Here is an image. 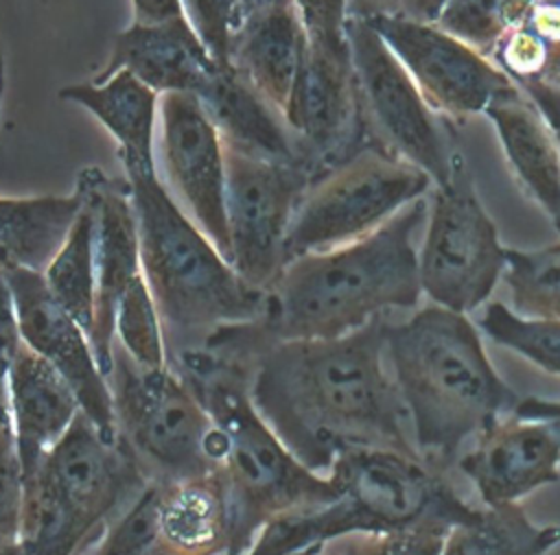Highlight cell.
Returning a JSON list of instances; mask_svg holds the SVG:
<instances>
[{
	"label": "cell",
	"mask_w": 560,
	"mask_h": 555,
	"mask_svg": "<svg viewBox=\"0 0 560 555\" xmlns=\"http://www.w3.org/2000/svg\"><path fill=\"white\" fill-rule=\"evenodd\" d=\"M158 533L168 555H225L230 544V513L223 483L214 472L155 483Z\"/></svg>",
	"instance_id": "obj_24"
},
{
	"label": "cell",
	"mask_w": 560,
	"mask_h": 555,
	"mask_svg": "<svg viewBox=\"0 0 560 555\" xmlns=\"http://www.w3.org/2000/svg\"><path fill=\"white\" fill-rule=\"evenodd\" d=\"M490 57L516 85L560 76V57L523 22L494 46Z\"/></svg>",
	"instance_id": "obj_33"
},
{
	"label": "cell",
	"mask_w": 560,
	"mask_h": 555,
	"mask_svg": "<svg viewBox=\"0 0 560 555\" xmlns=\"http://www.w3.org/2000/svg\"><path fill=\"white\" fill-rule=\"evenodd\" d=\"M313 181L306 166L262 162L225 149L230 264L252 286L267 291L280 275L291 219Z\"/></svg>",
	"instance_id": "obj_12"
},
{
	"label": "cell",
	"mask_w": 560,
	"mask_h": 555,
	"mask_svg": "<svg viewBox=\"0 0 560 555\" xmlns=\"http://www.w3.org/2000/svg\"><path fill=\"white\" fill-rule=\"evenodd\" d=\"M147 485L120 441L81 413L26 479L20 544L26 555H81Z\"/></svg>",
	"instance_id": "obj_7"
},
{
	"label": "cell",
	"mask_w": 560,
	"mask_h": 555,
	"mask_svg": "<svg viewBox=\"0 0 560 555\" xmlns=\"http://www.w3.org/2000/svg\"><path fill=\"white\" fill-rule=\"evenodd\" d=\"M446 2L448 0H407L402 13L422 22H433Z\"/></svg>",
	"instance_id": "obj_44"
},
{
	"label": "cell",
	"mask_w": 560,
	"mask_h": 555,
	"mask_svg": "<svg viewBox=\"0 0 560 555\" xmlns=\"http://www.w3.org/2000/svg\"><path fill=\"white\" fill-rule=\"evenodd\" d=\"M151 555H168V553H166V551H162V548H160V551H155V553H151Z\"/></svg>",
	"instance_id": "obj_48"
},
{
	"label": "cell",
	"mask_w": 560,
	"mask_h": 555,
	"mask_svg": "<svg viewBox=\"0 0 560 555\" xmlns=\"http://www.w3.org/2000/svg\"><path fill=\"white\" fill-rule=\"evenodd\" d=\"M560 544L558 524H534L518 503L488 505L477 518L453 527L442 555H545Z\"/></svg>",
	"instance_id": "obj_27"
},
{
	"label": "cell",
	"mask_w": 560,
	"mask_h": 555,
	"mask_svg": "<svg viewBox=\"0 0 560 555\" xmlns=\"http://www.w3.org/2000/svg\"><path fill=\"white\" fill-rule=\"evenodd\" d=\"M422 199L405 205L374 232L287 262L265 291L262 312L243 321L258 341L332 339L348 334L387 308H411L422 286L413 232Z\"/></svg>",
	"instance_id": "obj_2"
},
{
	"label": "cell",
	"mask_w": 560,
	"mask_h": 555,
	"mask_svg": "<svg viewBox=\"0 0 560 555\" xmlns=\"http://www.w3.org/2000/svg\"><path fill=\"white\" fill-rule=\"evenodd\" d=\"M330 555H337V553H330Z\"/></svg>",
	"instance_id": "obj_49"
},
{
	"label": "cell",
	"mask_w": 560,
	"mask_h": 555,
	"mask_svg": "<svg viewBox=\"0 0 560 555\" xmlns=\"http://www.w3.org/2000/svg\"><path fill=\"white\" fill-rule=\"evenodd\" d=\"M160 151L173 190L230 262L225 149L195 94L168 92L160 103Z\"/></svg>",
	"instance_id": "obj_15"
},
{
	"label": "cell",
	"mask_w": 560,
	"mask_h": 555,
	"mask_svg": "<svg viewBox=\"0 0 560 555\" xmlns=\"http://www.w3.org/2000/svg\"><path fill=\"white\" fill-rule=\"evenodd\" d=\"M4 278L13 295L22 341L70 382L88 420L107 439H116L109 385L83 326L52 297L44 273L13 269Z\"/></svg>",
	"instance_id": "obj_16"
},
{
	"label": "cell",
	"mask_w": 560,
	"mask_h": 555,
	"mask_svg": "<svg viewBox=\"0 0 560 555\" xmlns=\"http://www.w3.org/2000/svg\"><path fill=\"white\" fill-rule=\"evenodd\" d=\"M385 354L413 422L418 452L438 470L521 400L494 371L466 312L433 304L402 323L387 321Z\"/></svg>",
	"instance_id": "obj_3"
},
{
	"label": "cell",
	"mask_w": 560,
	"mask_h": 555,
	"mask_svg": "<svg viewBox=\"0 0 560 555\" xmlns=\"http://www.w3.org/2000/svg\"><path fill=\"white\" fill-rule=\"evenodd\" d=\"M166 363L223 433L217 474L230 513L225 555H247L271 520L328 505L339 496L337 483L298 461L260 417L249 398L247 378L236 365L206 347L173 354Z\"/></svg>",
	"instance_id": "obj_4"
},
{
	"label": "cell",
	"mask_w": 560,
	"mask_h": 555,
	"mask_svg": "<svg viewBox=\"0 0 560 555\" xmlns=\"http://www.w3.org/2000/svg\"><path fill=\"white\" fill-rule=\"evenodd\" d=\"M59 98L88 109L118 142V157L129 168H155L153 133L158 92L127 70H118L103 83H72L59 90Z\"/></svg>",
	"instance_id": "obj_25"
},
{
	"label": "cell",
	"mask_w": 560,
	"mask_h": 555,
	"mask_svg": "<svg viewBox=\"0 0 560 555\" xmlns=\"http://www.w3.org/2000/svg\"><path fill=\"white\" fill-rule=\"evenodd\" d=\"M431 184L422 168L378 146L357 153L302 194L284 238V264L374 232Z\"/></svg>",
	"instance_id": "obj_9"
},
{
	"label": "cell",
	"mask_w": 560,
	"mask_h": 555,
	"mask_svg": "<svg viewBox=\"0 0 560 555\" xmlns=\"http://www.w3.org/2000/svg\"><path fill=\"white\" fill-rule=\"evenodd\" d=\"M523 192L560 232V146L532 98L514 83L483 111Z\"/></svg>",
	"instance_id": "obj_23"
},
{
	"label": "cell",
	"mask_w": 560,
	"mask_h": 555,
	"mask_svg": "<svg viewBox=\"0 0 560 555\" xmlns=\"http://www.w3.org/2000/svg\"><path fill=\"white\" fill-rule=\"evenodd\" d=\"M503 280L516 315L560 321V243L529 251L505 249Z\"/></svg>",
	"instance_id": "obj_29"
},
{
	"label": "cell",
	"mask_w": 560,
	"mask_h": 555,
	"mask_svg": "<svg viewBox=\"0 0 560 555\" xmlns=\"http://www.w3.org/2000/svg\"><path fill=\"white\" fill-rule=\"evenodd\" d=\"M77 188V186H74ZM83 197L81 210L44 271V280L52 297L83 326L90 336L94 321V293H96V212L90 197Z\"/></svg>",
	"instance_id": "obj_28"
},
{
	"label": "cell",
	"mask_w": 560,
	"mask_h": 555,
	"mask_svg": "<svg viewBox=\"0 0 560 555\" xmlns=\"http://www.w3.org/2000/svg\"><path fill=\"white\" fill-rule=\"evenodd\" d=\"M536 0H448L433 24L490 57L494 46L514 31Z\"/></svg>",
	"instance_id": "obj_30"
},
{
	"label": "cell",
	"mask_w": 560,
	"mask_h": 555,
	"mask_svg": "<svg viewBox=\"0 0 560 555\" xmlns=\"http://www.w3.org/2000/svg\"><path fill=\"white\" fill-rule=\"evenodd\" d=\"M308 44L328 52H350L346 24L348 0H293Z\"/></svg>",
	"instance_id": "obj_36"
},
{
	"label": "cell",
	"mask_w": 560,
	"mask_h": 555,
	"mask_svg": "<svg viewBox=\"0 0 560 555\" xmlns=\"http://www.w3.org/2000/svg\"><path fill=\"white\" fill-rule=\"evenodd\" d=\"M96 212V293L90 343L105 378L112 369L116 343V310L131 284L142 275L138 221L129 179L109 177L96 166L77 175Z\"/></svg>",
	"instance_id": "obj_17"
},
{
	"label": "cell",
	"mask_w": 560,
	"mask_h": 555,
	"mask_svg": "<svg viewBox=\"0 0 560 555\" xmlns=\"http://www.w3.org/2000/svg\"><path fill=\"white\" fill-rule=\"evenodd\" d=\"M368 24L405 66L433 111L451 118L483 114L514 81L459 37L405 13L376 15Z\"/></svg>",
	"instance_id": "obj_13"
},
{
	"label": "cell",
	"mask_w": 560,
	"mask_h": 555,
	"mask_svg": "<svg viewBox=\"0 0 560 555\" xmlns=\"http://www.w3.org/2000/svg\"><path fill=\"white\" fill-rule=\"evenodd\" d=\"M116 439L149 483L210 474L223 454V433L177 371L138 365L114 343L107 374Z\"/></svg>",
	"instance_id": "obj_8"
},
{
	"label": "cell",
	"mask_w": 560,
	"mask_h": 555,
	"mask_svg": "<svg viewBox=\"0 0 560 555\" xmlns=\"http://www.w3.org/2000/svg\"><path fill=\"white\" fill-rule=\"evenodd\" d=\"M505 271V247L486 214L459 155L438 186L418 273L422 293L438 306L468 312L483 304Z\"/></svg>",
	"instance_id": "obj_10"
},
{
	"label": "cell",
	"mask_w": 560,
	"mask_h": 555,
	"mask_svg": "<svg viewBox=\"0 0 560 555\" xmlns=\"http://www.w3.org/2000/svg\"><path fill=\"white\" fill-rule=\"evenodd\" d=\"M518 87L532 98L542 118L547 120L558 146H560V76L558 79H538L518 83Z\"/></svg>",
	"instance_id": "obj_39"
},
{
	"label": "cell",
	"mask_w": 560,
	"mask_h": 555,
	"mask_svg": "<svg viewBox=\"0 0 560 555\" xmlns=\"http://www.w3.org/2000/svg\"><path fill=\"white\" fill-rule=\"evenodd\" d=\"M197 98L225 149L262 162L306 166L282 111L258 94L230 63H219Z\"/></svg>",
	"instance_id": "obj_21"
},
{
	"label": "cell",
	"mask_w": 560,
	"mask_h": 555,
	"mask_svg": "<svg viewBox=\"0 0 560 555\" xmlns=\"http://www.w3.org/2000/svg\"><path fill=\"white\" fill-rule=\"evenodd\" d=\"M306 50L308 37L293 0H262L245 13L228 63L282 111Z\"/></svg>",
	"instance_id": "obj_20"
},
{
	"label": "cell",
	"mask_w": 560,
	"mask_h": 555,
	"mask_svg": "<svg viewBox=\"0 0 560 555\" xmlns=\"http://www.w3.org/2000/svg\"><path fill=\"white\" fill-rule=\"evenodd\" d=\"M282 116L317 179L374 146L350 52L337 55L308 44Z\"/></svg>",
	"instance_id": "obj_14"
},
{
	"label": "cell",
	"mask_w": 560,
	"mask_h": 555,
	"mask_svg": "<svg viewBox=\"0 0 560 555\" xmlns=\"http://www.w3.org/2000/svg\"><path fill=\"white\" fill-rule=\"evenodd\" d=\"M385 328L378 315L332 339L258 341L230 323L203 347L245 374L256 411L293 457L328 474L354 448L420 457L405 430L409 411L383 367Z\"/></svg>",
	"instance_id": "obj_1"
},
{
	"label": "cell",
	"mask_w": 560,
	"mask_h": 555,
	"mask_svg": "<svg viewBox=\"0 0 560 555\" xmlns=\"http://www.w3.org/2000/svg\"><path fill=\"white\" fill-rule=\"evenodd\" d=\"M26 500V476L13 428L0 437V544L20 542Z\"/></svg>",
	"instance_id": "obj_35"
},
{
	"label": "cell",
	"mask_w": 560,
	"mask_h": 555,
	"mask_svg": "<svg viewBox=\"0 0 560 555\" xmlns=\"http://www.w3.org/2000/svg\"><path fill=\"white\" fill-rule=\"evenodd\" d=\"M2 98H4V59L0 52V114H2Z\"/></svg>",
	"instance_id": "obj_46"
},
{
	"label": "cell",
	"mask_w": 560,
	"mask_h": 555,
	"mask_svg": "<svg viewBox=\"0 0 560 555\" xmlns=\"http://www.w3.org/2000/svg\"><path fill=\"white\" fill-rule=\"evenodd\" d=\"M138 221L140 264L158 306L166 358L199 350L219 328L262 312L265 291L245 282L175 203L155 168L125 170Z\"/></svg>",
	"instance_id": "obj_6"
},
{
	"label": "cell",
	"mask_w": 560,
	"mask_h": 555,
	"mask_svg": "<svg viewBox=\"0 0 560 555\" xmlns=\"http://www.w3.org/2000/svg\"><path fill=\"white\" fill-rule=\"evenodd\" d=\"M407 0H348V17L370 20L376 15H396L405 11Z\"/></svg>",
	"instance_id": "obj_43"
},
{
	"label": "cell",
	"mask_w": 560,
	"mask_h": 555,
	"mask_svg": "<svg viewBox=\"0 0 560 555\" xmlns=\"http://www.w3.org/2000/svg\"><path fill=\"white\" fill-rule=\"evenodd\" d=\"M523 24L560 57V0H536Z\"/></svg>",
	"instance_id": "obj_40"
},
{
	"label": "cell",
	"mask_w": 560,
	"mask_h": 555,
	"mask_svg": "<svg viewBox=\"0 0 560 555\" xmlns=\"http://www.w3.org/2000/svg\"><path fill=\"white\" fill-rule=\"evenodd\" d=\"M477 437V446L459 459V470L486 505L516 503L560 479V441L545 422L512 415Z\"/></svg>",
	"instance_id": "obj_18"
},
{
	"label": "cell",
	"mask_w": 560,
	"mask_h": 555,
	"mask_svg": "<svg viewBox=\"0 0 560 555\" xmlns=\"http://www.w3.org/2000/svg\"><path fill=\"white\" fill-rule=\"evenodd\" d=\"M0 555H26V551L20 542H11V544H0Z\"/></svg>",
	"instance_id": "obj_45"
},
{
	"label": "cell",
	"mask_w": 560,
	"mask_h": 555,
	"mask_svg": "<svg viewBox=\"0 0 560 555\" xmlns=\"http://www.w3.org/2000/svg\"><path fill=\"white\" fill-rule=\"evenodd\" d=\"M512 415H516L521 420L545 422L556 433V437L560 441V402L558 400H542L536 395H527V398L518 400Z\"/></svg>",
	"instance_id": "obj_41"
},
{
	"label": "cell",
	"mask_w": 560,
	"mask_h": 555,
	"mask_svg": "<svg viewBox=\"0 0 560 555\" xmlns=\"http://www.w3.org/2000/svg\"><path fill=\"white\" fill-rule=\"evenodd\" d=\"M444 538L435 531L381 533L350 546L348 555H442Z\"/></svg>",
	"instance_id": "obj_38"
},
{
	"label": "cell",
	"mask_w": 560,
	"mask_h": 555,
	"mask_svg": "<svg viewBox=\"0 0 560 555\" xmlns=\"http://www.w3.org/2000/svg\"><path fill=\"white\" fill-rule=\"evenodd\" d=\"M346 37L374 146L411 162L442 186L451 177L455 153L440 131L435 111L368 20L348 17Z\"/></svg>",
	"instance_id": "obj_11"
},
{
	"label": "cell",
	"mask_w": 560,
	"mask_h": 555,
	"mask_svg": "<svg viewBox=\"0 0 560 555\" xmlns=\"http://www.w3.org/2000/svg\"><path fill=\"white\" fill-rule=\"evenodd\" d=\"M81 203L77 188L70 194L0 197V273L13 269L44 273L63 245Z\"/></svg>",
	"instance_id": "obj_26"
},
{
	"label": "cell",
	"mask_w": 560,
	"mask_h": 555,
	"mask_svg": "<svg viewBox=\"0 0 560 555\" xmlns=\"http://www.w3.org/2000/svg\"><path fill=\"white\" fill-rule=\"evenodd\" d=\"M15 304L4 273H0V437L11 428L9 406V374L18 350L22 347Z\"/></svg>",
	"instance_id": "obj_37"
},
{
	"label": "cell",
	"mask_w": 560,
	"mask_h": 555,
	"mask_svg": "<svg viewBox=\"0 0 560 555\" xmlns=\"http://www.w3.org/2000/svg\"><path fill=\"white\" fill-rule=\"evenodd\" d=\"M243 2V9H245V13L249 11V9H254L258 2H262V0H241Z\"/></svg>",
	"instance_id": "obj_47"
},
{
	"label": "cell",
	"mask_w": 560,
	"mask_h": 555,
	"mask_svg": "<svg viewBox=\"0 0 560 555\" xmlns=\"http://www.w3.org/2000/svg\"><path fill=\"white\" fill-rule=\"evenodd\" d=\"M138 22H160L182 15V0H131Z\"/></svg>",
	"instance_id": "obj_42"
},
{
	"label": "cell",
	"mask_w": 560,
	"mask_h": 555,
	"mask_svg": "<svg viewBox=\"0 0 560 555\" xmlns=\"http://www.w3.org/2000/svg\"><path fill=\"white\" fill-rule=\"evenodd\" d=\"M116 343L142 367H166L164 328L149 291L140 275L116 310Z\"/></svg>",
	"instance_id": "obj_32"
},
{
	"label": "cell",
	"mask_w": 560,
	"mask_h": 555,
	"mask_svg": "<svg viewBox=\"0 0 560 555\" xmlns=\"http://www.w3.org/2000/svg\"><path fill=\"white\" fill-rule=\"evenodd\" d=\"M479 326L492 341L534 361L545 371L560 376V321L527 319L505 304L492 302Z\"/></svg>",
	"instance_id": "obj_31"
},
{
	"label": "cell",
	"mask_w": 560,
	"mask_h": 555,
	"mask_svg": "<svg viewBox=\"0 0 560 555\" xmlns=\"http://www.w3.org/2000/svg\"><path fill=\"white\" fill-rule=\"evenodd\" d=\"M9 406L15 446L28 479L83 411L70 382L26 343L11 365Z\"/></svg>",
	"instance_id": "obj_22"
},
{
	"label": "cell",
	"mask_w": 560,
	"mask_h": 555,
	"mask_svg": "<svg viewBox=\"0 0 560 555\" xmlns=\"http://www.w3.org/2000/svg\"><path fill=\"white\" fill-rule=\"evenodd\" d=\"M328 476L339 487L332 503L271 520L247 555H322L326 542L350 533L446 535L479 513L422 457L354 448L337 457Z\"/></svg>",
	"instance_id": "obj_5"
},
{
	"label": "cell",
	"mask_w": 560,
	"mask_h": 555,
	"mask_svg": "<svg viewBox=\"0 0 560 555\" xmlns=\"http://www.w3.org/2000/svg\"><path fill=\"white\" fill-rule=\"evenodd\" d=\"M182 9L210 55L228 63L232 39L245 17L241 0H182Z\"/></svg>",
	"instance_id": "obj_34"
},
{
	"label": "cell",
	"mask_w": 560,
	"mask_h": 555,
	"mask_svg": "<svg viewBox=\"0 0 560 555\" xmlns=\"http://www.w3.org/2000/svg\"><path fill=\"white\" fill-rule=\"evenodd\" d=\"M219 63L184 13L160 22L133 20L116 33L109 59L94 83L127 70L158 94L184 92L197 96Z\"/></svg>",
	"instance_id": "obj_19"
}]
</instances>
